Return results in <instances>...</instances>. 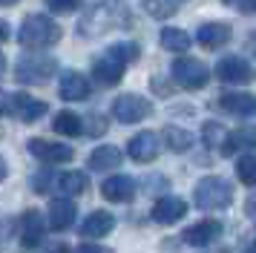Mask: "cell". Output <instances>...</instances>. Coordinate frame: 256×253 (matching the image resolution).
Returning <instances> with one entry per match:
<instances>
[{"label": "cell", "instance_id": "cell-1", "mask_svg": "<svg viewBox=\"0 0 256 253\" xmlns=\"http://www.w3.org/2000/svg\"><path fill=\"white\" fill-rule=\"evenodd\" d=\"M130 23H132V14H130L124 0H101L84 12L78 32L84 38H101V34L116 32V29H127Z\"/></svg>", "mask_w": 256, "mask_h": 253}, {"label": "cell", "instance_id": "cell-2", "mask_svg": "<svg viewBox=\"0 0 256 253\" xmlns=\"http://www.w3.org/2000/svg\"><path fill=\"white\" fill-rule=\"evenodd\" d=\"M18 40L26 49H44V46H52L60 40V26L52 18H46V14H29L20 23Z\"/></svg>", "mask_w": 256, "mask_h": 253}, {"label": "cell", "instance_id": "cell-3", "mask_svg": "<svg viewBox=\"0 0 256 253\" xmlns=\"http://www.w3.org/2000/svg\"><path fill=\"white\" fill-rule=\"evenodd\" d=\"M193 202L198 210H224L233 202V187L222 176H204L193 190Z\"/></svg>", "mask_w": 256, "mask_h": 253}, {"label": "cell", "instance_id": "cell-4", "mask_svg": "<svg viewBox=\"0 0 256 253\" xmlns=\"http://www.w3.org/2000/svg\"><path fill=\"white\" fill-rule=\"evenodd\" d=\"M58 69V60L52 55H40V52H29L14 64V78L20 84H46Z\"/></svg>", "mask_w": 256, "mask_h": 253}, {"label": "cell", "instance_id": "cell-5", "mask_svg": "<svg viewBox=\"0 0 256 253\" xmlns=\"http://www.w3.org/2000/svg\"><path fill=\"white\" fill-rule=\"evenodd\" d=\"M112 115L121 124H138L147 115H152V104L144 98V95H136V92H124L112 101Z\"/></svg>", "mask_w": 256, "mask_h": 253}, {"label": "cell", "instance_id": "cell-6", "mask_svg": "<svg viewBox=\"0 0 256 253\" xmlns=\"http://www.w3.org/2000/svg\"><path fill=\"white\" fill-rule=\"evenodd\" d=\"M170 69H173L176 84L184 86V90H202V86H208V80H210L208 64H202L198 58H178Z\"/></svg>", "mask_w": 256, "mask_h": 253}, {"label": "cell", "instance_id": "cell-7", "mask_svg": "<svg viewBox=\"0 0 256 253\" xmlns=\"http://www.w3.org/2000/svg\"><path fill=\"white\" fill-rule=\"evenodd\" d=\"M26 150H29L38 161H44V164H66V161H72V156H75L72 147L60 144V141H49V138H29Z\"/></svg>", "mask_w": 256, "mask_h": 253}, {"label": "cell", "instance_id": "cell-8", "mask_svg": "<svg viewBox=\"0 0 256 253\" xmlns=\"http://www.w3.org/2000/svg\"><path fill=\"white\" fill-rule=\"evenodd\" d=\"M216 75H219L224 84H236V86H244V84H250L254 80V66L239 55H228L222 58L219 64H216Z\"/></svg>", "mask_w": 256, "mask_h": 253}, {"label": "cell", "instance_id": "cell-9", "mask_svg": "<svg viewBox=\"0 0 256 253\" xmlns=\"http://www.w3.org/2000/svg\"><path fill=\"white\" fill-rule=\"evenodd\" d=\"M219 236H222V222L219 218H202V222H196V224L184 228L182 242L190 244V248H208V244H213Z\"/></svg>", "mask_w": 256, "mask_h": 253}, {"label": "cell", "instance_id": "cell-10", "mask_svg": "<svg viewBox=\"0 0 256 253\" xmlns=\"http://www.w3.org/2000/svg\"><path fill=\"white\" fill-rule=\"evenodd\" d=\"M158 152H162V138L156 136V132H138V136L130 138L127 144V156L132 161H138V164H147V161H156L158 158Z\"/></svg>", "mask_w": 256, "mask_h": 253}, {"label": "cell", "instance_id": "cell-11", "mask_svg": "<svg viewBox=\"0 0 256 253\" xmlns=\"http://www.w3.org/2000/svg\"><path fill=\"white\" fill-rule=\"evenodd\" d=\"M46 228L49 224L40 210H26L24 216H20V244H24L26 250L38 248L44 242V236H46Z\"/></svg>", "mask_w": 256, "mask_h": 253}, {"label": "cell", "instance_id": "cell-12", "mask_svg": "<svg viewBox=\"0 0 256 253\" xmlns=\"http://www.w3.org/2000/svg\"><path fill=\"white\" fill-rule=\"evenodd\" d=\"M9 110H12L24 124H32L40 115H46V104L40 101V98H32L29 92H14L12 98H9Z\"/></svg>", "mask_w": 256, "mask_h": 253}, {"label": "cell", "instance_id": "cell-13", "mask_svg": "<svg viewBox=\"0 0 256 253\" xmlns=\"http://www.w3.org/2000/svg\"><path fill=\"white\" fill-rule=\"evenodd\" d=\"M184 213H187V202L178 198V196H162L150 210L152 222H158V224H176Z\"/></svg>", "mask_w": 256, "mask_h": 253}, {"label": "cell", "instance_id": "cell-14", "mask_svg": "<svg viewBox=\"0 0 256 253\" xmlns=\"http://www.w3.org/2000/svg\"><path fill=\"white\" fill-rule=\"evenodd\" d=\"M101 196L106 202H116V204H127L136 198V182L130 176H110L106 182H101Z\"/></svg>", "mask_w": 256, "mask_h": 253}, {"label": "cell", "instance_id": "cell-15", "mask_svg": "<svg viewBox=\"0 0 256 253\" xmlns=\"http://www.w3.org/2000/svg\"><path fill=\"white\" fill-rule=\"evenodd\" d=\"M92 72H95V80H98L101 86H116L118 80L124 78L127 64H124V60H118L116 55H110V52H106L104 58H98V60L92 64Z\"/></svg>", "mask_w": 256, "mask_h": 253}, {"label": "cell", "instance_id": "cell-16", "mask_svg": "<svg viewBox=\"0 0 256 253\" xmlns=\"http://www.w3.org/2000/svg\"><path fill=\"white\" fill-rule=\"evenodd\" d=\"M75 216H78V210H75V202L66 198V196H60V198H52L49 202V216H46V224L52 230H66L75 224Z\"/></svg>", "mask_w": 256, "mask_h": 253}, {"label": "cell", "instance_id": "cell-17", "mask_svg": "<svg viewBox=\"0 0 256 253\" xmlns=\"http://www.w3.org/2000/svg\"><path fill=\"white\" fill-rule=\"evenodd\" d=\"M222 156H236L242 150H256V126H239L222 138Z\"/></svg>", "mask_w": 256, "mask_h": 253}, {"label": "cell", "instance_id": "cell-18", "mask_svg": "<svg viewBox=\"0 0 256 253\" xmlns=\"http://www.w3.org/2000/svg\"><path fill=\"white\" fill-rule=\"evenodd\" d=\"M112 228H116V216L106 210H95L84 218L78 230H81L84 239H104L106 233H112Z\"/></svg>", "mask_w": 256, "mask_h": 253}, {"label": "cell", "instance_id": "cell-19", "mask_svg": "<svg viewBox=\"0 0 256 253\" xmlns=\"http://www.w3.org/2000/svg\"><path fill=\"white\" fill-rule=\"evenodd\" d=\"M230 26L228 23H222V20H216V23H204V26H198V32H196V40L204 49H219V46H224L228 40H230Z\"/></svg>", "mask_w": 256, "mask_h": 253}, {"label": "cell", "instance_id": "cell-20", "mask_svg": "<svg viewBox=\"0 0 256 253\" xmlns=\"http://www.w3.org/2000/svg\"><path fill=\"white\" fill-rule=\"evenodd\" d=\"M219 106L230 115H256V95L254 92H224Z\"/></svg>", "mask_w": 256, "mask_h": 253}, {"label": "cell", "instance_id": "cell-21", "mask_svg": "<svg viewBox=\"0 0 256 253\" xmlns=\"http://www.w3.org/2000/svg\"><path fill=\"white\" fill-rule=\"evenodd\" d=\"M58 92L64 101H84V98H90V80L84 78L81 72H66L60 78Z\"/></svg>", "mask_w": 256, "mask_h": 253}, {"label": "cell", "instance_id": "cell-22", "mask_svg": "<svg viewBox=\"0 0 256 253\" xmlns=\"http://www.w3.org/2000/svg\"><path fill=\"white\" fill-rule=\"evenodd\" d=\"M124 161V152L112 144H101V147L92 150V156H90V170H116L118 164Z\"/></svg>", "mask_w": 256, "mask_h": 253}, {"label": "cell", "instance_id": "cell-23", "mask_svg": "<svg viewBox=\"0 0 256 253\" xmlns=\"http://www.w3.org/2000/svg\"><path fill=\"white\" fill-rule=\"evenodd\" d=\"M52 130L55 132H60V136L66 138H75L84 132V121L78 112H70V110H60V112H55V118H52Z\"/></svg>", "mask_w": 256, "mask_h": 253}, {"label": "cell", "instance_id": "cell-24", "mask_svg": "<svg viewBox=\"0 0 256 253\" xmlns=\"http://www.w3.org/2000/svg\"><path fill=\"white\" fill-rule=\"evenodd\" d=\"M58 193H64L66 198H75V196H81L84 190H86V184H90V178H86V172L81 170H70L64 172V176H58Z\"/></svg>", "mask_w": 256, "mask_h": 253}, {"label": "cell", "instance_id": "cell-25", "mask_svg": "<svg viewBox=\"0 0 256 253\" xmlns=\"http://www.w3.org/2000/svg\"><path fill=\"white\" fill-rule=\"evenodd\" d=\"M162 136H164V144L173 150V152H187V150L193 147V132H187L184 126L167 124Z\"/></svg>", "mask_w": 256, "mask_h": 253}, {"label": "cell", "instance_id": "cell-26", "mask_svg": "<svg viewBox=\"0 0 256 253\" xmlns=\"http://www.w3.org/2000/svg\"><path fill=\"white\" fill-rule=\"evenodd\" d=\"M158 40H162V46L167 52H184V49H190V34L182 32V29H173V26L162 29Z\"/></svg>", "mask_w": 256, "mask_h": 253}, {"label": "cell", "instance_id": "cell-27", "mask_svg": "<svg viewBox=\"0 0 256 253\" xmlns=\"http://www.w3.org/2000/svg\"><path fill=\"white\" fill-rule=\"evenodd\" d=\"M141 6H144V12H147V14L158 18V20L173 18L176 9H178V3H176V0H141Z\"/></svg>", "mask_w": 256, "mask_h": 253}, {"label": "cell", "instance_id": "cell-28", "mask_svg": "<svg viewBox=\"0 0 256 253\" xmlns=\"http://www.w3.org/2000/svg\"><path fill=\"white\" fill-rule=\"evenodd\" d=\"M236 176H239V182L244 187H256V156H239Z\"/></svg>", "mask_w": 256, "mask_h": 253}, {"label": "cell", "instance_id": "cell-29", "mask_svg": "<svg viewBox=\"0 0 256 253\" xmlns=\"http://www.w3.org/2000/svg\"><path fill=\"white\" fill-rule=\"evenodd\" d=\"M224 132H228V130H224L222 124H216V121H208L204 130H202V136H204V144H208V147H219L222 138H224Z\"/></svg>", "mask_w": 256, "mask_h": 253}, {"label": "cell", "instance_id": "cell-30", "mask_svg": "<svg viewBox=\"0 0 256 253\" xmlns=\"http://www.w3.org/2000/svg\"><path fill=\"white\" fill-rule=\"evenodd\" d=\"M110 55H116L118 60H124V64H132V60L138 58V46L136 44H112L110 46Z\"/></svg>", "mask_w": 256, "mask_h": 253}, {"label": "cell", "instance_id": "cell-31", "mask_svg": "<svg viewBox=\"0 0 256 253\" xmlns=\"http://www.w3.org/2000/svg\"><path fill=\"white\" fill-rule=\"evenodd\" d=\"M44 3H46L55 14H70V12H75L81 6V0H44Z\"/></svg>", "mask_w": 256, "mask_h": 253}, {"label": "cell", "instance_id": "cell-32", "mask_svg": "<svg viewBox=\"0 0 256 253\" xmlns=\"http://www.w3.org/2000/svg\"><path fill=\"white\" fill-rule=\"evenodd\" d=\"M14 236V222L6 216H0V250H6L9 248V242Z\"/></svg>", "mask_w": 256, "mask_h": 253}, {"label": "cell", "instance_id": "cell-33", "mask_svg": "<svg viewBox=\"0 0 256 253\" xmlns=\"http://www.w3.org/2000/svg\"><path fill=\"white\" fill-rule=\"evenodd\" d=\"M90 136H104L106 132V118L104 115H90Z\"/></svg>", "mask_w": 256, "mask_h": 253}, {"label": "cell", "instance_id": "cell-34", "mask_svg": "<svg viewBox=\"0 0 256 253\" xmlns=\"http://www.w3.org/2000/svg\"><path fill=\"white\" fill-rule=\"evenodd\" d=\"M49 182H52V172H49V170L38 172L35 178H32V184H35V190H38V193H46V190H49Z\"/></svg>", "mask_w": 256, "mask_h": 253}, {"label": "cell", "instance_id": "cell-35", "mask_svg": "<svg viewBox=\"0 0 256 253\" xmlns=\"http://www.w3.org/2000/svg\"><path fill=\"white\" fill-rule=\"evenodd\" d=\"M72 253H112L110 248H101V244H92V242H86V244H78Z\"/></svg>", "mask_w": 256, "mask_h": 253}, {"label": "cell", "instance_id": "cell-36", "mask_svg": "<svg viewBox=\"0 0 256 253\" xmlns=\"http://www.w3.org/2000/svg\"><path fill=\"white\" fill-rule=\"evenodd\" d=\"M6 112H9V95L0 92V115H6Z\"/></svg>", "mask_w": 256, "mask_h": 253}, {"label": "cell", "instance_id": "cell-37", "mask_svg": "<svg viewBox=\"0 0 256 253\" xmlns=\"http://www.w3.org/2000/svg\"><path fill=\"white\" fill-rule=\"evenodd\" d=\"M46 253H72V250L66 248V244H64V242H60V244H55V248H49Z\"/></svg>", "mask_w": 256, "mask_h": 253}, {"label": "cell", "instance_id": "cell-38", "mask_svg": "<svg viewBox=\"0 0 256 253\" xmlns=\"http://www.w3.org/2000/svg\"><path fill=\"white\" fill-rule=\"evenodd\" d=\"M242 12H256V0H242Z\"/></svg>", "mask_w": 256, "mask_h": 253}, {"label": "cell", "instance_id": "cell-39", "mask_svg": "<svg viewBox=\"0 0 256 253\" xmlns=\"http://www.w3.org/2000/svg\"><path fill=\"white\" fill-rule=\"evenodd\" d=\"M9 176V167H6V161H3V156H0V182Z\"/></svg>", "mask_w": 256, "mask_h": 253}, {"label": "cell", "instance_id": "cell-40", "mask_svg": "<svg viewBox=\"0 0 256 253\" xmlns=\"http://www.w3.org/2000/svg\"><path fill=\"white\" fill-rule=\"evenodd\" d=\"M6 38H9V29H6V23L0 20V44H3V40H6Z\"/></svg>", "mask_w": 256, "mask_h": 253}, {"label": "cell", "instance_id": "cell-41", "mask_svg": "<svg viewBox=\"0 0 256 253\" xmlns=\"http://www.w3.org/2000/svg\"><path fill=\"white\" fill-rule=\"evenodd\" d=\"M6 75V58H3V52H0V78Z\"/></svg>", "mask_w": 256, "mask_h": 253}, {"label": "cell", "instance_id": "cell-42", "mask_svg": "<svg viewBox=\"0 0 256 253\" xmlns=\"http://www.w3.org/2000/svg\"><path fill=\"white\" fill-rule=\"evenodd\" d=\"M18 0H0V6H14Z\"/></svg>", "mask_w": 256, "mask_h": 253}, {"label": "cell", "instance_id": "cell-43", "mask_svg": "<svg viewBox=\"0 0 256 253\" xmlns=\"http://www.w3.org/2000/svg\"><path fill=\"white\" fill-rule=\"evenodd\" d=\"M244 253H256V244H250V248H248V250H244Z\"/></svg>", "mask_w": 256, "mask_h": 253}, {"label": "cell", "instance_id": "cell-44", "mask_svg": "<svg viewBox=\"0 0 256 253\" xmlns=\"http://www.w3.org/2000/svg\"><path fill=\"white\" fill-rule=\"evenodd\" d=\"M224 3H230V0H224Z\"/></svg>", "mask_w": 256, "mask_h": 253}]
</instances>
